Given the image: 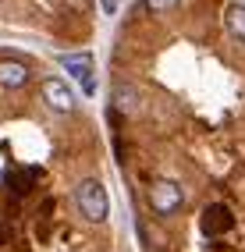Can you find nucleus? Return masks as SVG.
<instances>
[{
  "instance_id": "4",
  "label": "nucleus",
  "mask_w": 245,
  "mask_h": 252,
  "mask_svg": "<svg viewBox=\"0 0 245 252\" xmlns=\"http://www.w3.org/2000/svg\"><path fill=\"white\" fill-rule=\"evenodd\" d=\"M43 99H46V107H50L54 114H75V107H78V99L68 89V82L57 78V75H50L43 82Z\"/></svg>"
},
{
  "instance_id": "6",
  "label": "nucleus",
  "mask_w": 245,
  "mask_h": 252,
  "mask_svg": "<svg viewBox=\"0 0 245 252\" xmlns=\"http://www.w3.org/2000/svg\"><path fill=\"white\" fill-rule=\"evenodd\" d=\"M110 103H114V110L124 114V117H139L142 114V93H139V86L118 82V86L110 89Z\"/></svg>"
},
{
  "instance_id": "12",
  "label": "nucleus",
  "mask_w": 245,
  "mask_h": 252,
  "mask_svg": "<svg viewBox=\"0 0 245 252\" xmlns=\"http://www.w3.org/2000/svg\"><path fill=\"white\" fill-rule=\"evenodd\" d=\"M68 7H75L78 14H86L89 11V0H68Z\"/></svg>"
},
{
  "instance_id": "10",
  "label": "nucleus",
  "mask_w": 245,
  "mask_h": 252,
  "mask_svg": "<svg viewBox=\"0 0 245 252\" xmlns=\"http://www.w3.org/2000/svg\"><path fill=\"white\" fill-rule=\"evenodd\" d=\"M7 185H14V195H25L29 192V178H22V174H14V171H7Z\"/></svg>"
},
{
  "instance_id": "3",
  "label": "nucleus",
  "mask_w": 245,
  "mask_h": 252,
  "mask_svg": "<svg viewBox=\"0 0 245 252\" xmlns=\"http://www.w3.org/2000/svg\"><path fill=\"white\" fill-rule=\"evenodd\" d=\"M231 227H235V213L224 203H210L203 210V217H199V231L206 234V238H224Z\"/></svg>"
},
{
  "instance_id": "8",
  "label": "nucleus",
  "mask_w": 245,
  "mask_h": 252,
  "mask_svg": "<svg viewBox=\"0 0 245 252\" xmlns=\"http://www.w3.org/2000/svg\"><path fill=\"white\" fill-rule=\"evenodd\" d=\"M224 22H227V32H231V39H238L245 46V4H231L224 11Z\"/></svg>"
},
{
  "instance_id": "1",
  "label": "nucleus",
  "mask_w": 245,
  "mask_h": 252,
  "mask_svg": "<svg viewBox=\"0 0 245 252\" xmlns=\"http://www.w3.org/2000/svg\"><path fill=\"white\" fill-rule=\"evenodd\" d=\"M75 206L78 213L86 217L89 224H103L110 217V199H107V189L96 178H82L75 185Z\"/></svg>"
},
{
  "instance_id": "2",
  "label": "nucleus",
  "mask_w": 245,
  "mask_h": 252,
  "mask_svg": "<svg viewBox=\"0 0 245 252\" xmlns=\"http://www.w3.org/2000/svg\"><path fill=\"white\" fill-rule=\"evenodd\" d=\"M150 206L156 217H174L178 210L185 206V192H182V185L171 181V178H156L153 181V189H150Z\"/></svg>"
},
{
  "instance_id": "11",
  "label": "nucleus",
  "mask_w": 245,
  "mask_h": 252,
  "mask_svg": "<svg viewBox=\"0 0 245 252\" xmlns=\"http://www.w3.org/2000/svg\"><path fill=\"white\" fill-rule=\"evenodd\" d=\"M118 7H121V0H100V11L107 14V18H114V14H118Z\"/></svg>"
},
{
  "instance_id": "9",
  "label": "nucleus",
  "mask_w": 245,
  "mask_h": 252,
  "mask_svg": "<svg viewBox=\"0 0 245 252\" xmlns=\"http://www.w3.org/2000/svg\"><path fill=\"white\" fill-rule=\"evenodd\" d=\"M142 7L160 18V14H167V11H174V7H178V0H142Z\"/></svg>"
},
{
  "instance_id": "5",
  "label": "nucleus",
  "mask_w": 245,
  "mask_h": 252,
  "mask_svg": "<svg viewBox=\"0 0 245 252\" xmlns=\"http://www.w3.org/2000/svg\"><path fill=\"white\" fill-rule=\"evenodd\" d=\"M61 68L71 71V75L82 82L86 96L96 93V71H92V57H89V54H64V57H61Z\"/></svg>"
},
{
  "instance_id": "7",
  "label": "nucleus",
  "mask_w": 245,
  "mask_h": 252,
  "mask_svg": "<svg viewBox=\"0 0 245 252\" xmlns=\"http://www.w3.org/2000/svg\"><path fill=\"white\" fill-rule=\"evenodd\" d=\"M32 82V68L18 57H0V89H25Z\"/></svg>"
}]
</instances>
